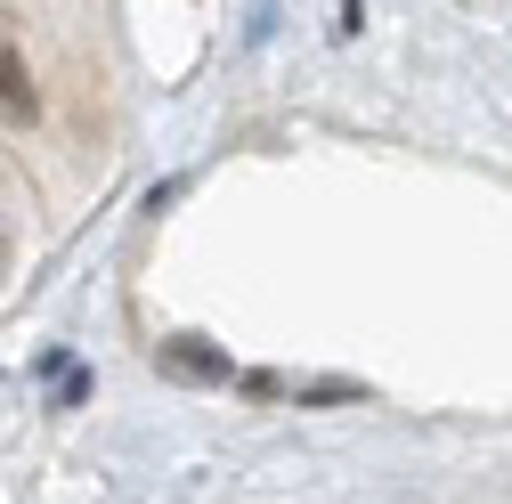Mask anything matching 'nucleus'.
Returning <instances> with one entry per match:
<instances>
[{"label": "nucleus", "mask_w": 512, "mask_h": 504, "mask_svg": "<svg viewBox=\"0 0 512 504\" xmlns=\"http://www.w3.org/2000/svg\"><path fill=\"white\" fill-rule=\"evenodd\" d=\"M41 114V90H33V66L17 41H0V122H33Z\"/></svg>", "instance_id": "nucleus-1"}, {"label": "nucleus", "mask_w": 512, "mask_h": 504, "mask_svg": "<svg viewBox=\"0 0 512 504\" xmlns=\"http://www.w3.org/2000/svg\"><path fill=\"white\" fill-rule=\"evenodd\" d=\"M163 374H179V383H228V350H212V342H163Z\"/></svg>", "instance_id": "nucleus-2"}, {"label": "nucleus", "mask_w": 512, "mask_h": 504, "mask_svg": "<svg viewBox=\"0 0 512 504\" xmlns=\"http://www.w3.org/2000/svg\"><path fill=\"white\" fill-rule=\"evenodd\" d=\"M82 399H90V374L66 366V374H57V407H82Z\"/></svg>", "instance_id": "nucleus-3"}, {"label": "nucleus", "mask_w": 512, "mask_h": 504, "mask_svg": "<svg viewBox=\"0 0 512 504\" xmlns=\"http://www.w3.org/2000/svg\"><path fill=\"white\" fill-rule=\"evenodd\" d=\"M301 399H309V407H342V399H358V383H309Z\"/></svg>", "instance_id": "nucleus-4"}, {"label": "nucleus", "mask_w": 512, "mask_h": 504, "mask_svg": "<svg viewBox=\"0 0 512 504\" xmlns=\"http://www.w3.org/2000/svg\"><path fill=\"white\" fill-rule=\"evenodd\" d=\"M9 261H17V252H9V228H0V277H9Z\"/></svg>", "instance_id": "nucleus-5"}]
</instances>
